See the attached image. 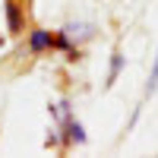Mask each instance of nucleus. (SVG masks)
<instances>
[{
	"label": "nucleus",
	"instance_id": "nucleus-4",
	"mask_svg": "<svg viewBox=\"0 0 158 158\" xmlns=\"http://www.w3.org/2000/svg\"><path fill=\"white\" fill-rule=\"evenodd\" d=\"M54 51H60L67 60H79V44H76V41H73V38L63 32V29H60V32H54Z\"/></svg>",
	"mask_w": 158,
	"mask_h": 158
},
{
	"label": "nucleus",
	"instance_id": "nucleus-7",
	"mask_svg": "<svg viewBox=\"0 0 158 158\" xmlns=\"http://www.w3.org/2000/svg\"><path fill=\"white\" fill-rule=\"evenodd\" d=\"M158 92V54H155V67L149 73V82H146V95H155Z\"/></svg>",
	"mask_w": 158,
	"mask_h": 158
},
{
	"label": "nucleus",
	"instance_id": "nucleus-3",
	"mask_svg": "<svg viewBox=\"0 0 158 158\" xmlns=\"http://www.w3.org/2000/svg\"><path fill=\"white\" fill-rule=\"evenodd\" d=\"M51 51H54V32L32 29V35H29V54L41 57V54H51Z\"/></svg>",
	"mask_w": 158,
	"mask_h": 158
},
{
	"label": "nucleus",
	"instance_id": "nucleus-1",
	"mask_svg": "<svg viewBox=\"0 0 158 158\" xmlns=\"http://www.w3.org/2000/svg\"><path fill=\"white\" fill-rule=\"evenodd\" d=\"M57 130H60V139H63V152H67L70 146H85V142H89L85 127L79 123L73 114H67V117H63V120L57 123Z\"/></svg>",
	"mask_w": 158,
	"mask_h": 158
},
{
	"label": "nucleus",
	"instance_id": "nucleus-5",
	"mask_svg": "<svg viewBox=\"0 0 158 158\" xmlns=\"http://www.w3.org/2000/svg\"><path fill=\"white\" fill-rule=\"evenodd\" d=\"M123 67H127V57L120 54V51H114V54H111V63H108V79H104V89H111L117 79H120Z\"/></svg>",
	"mask_w": 158,
	"mask_h": 158
},
{
	"label": "nucleus",
	"instance_id": "nucleus-6",
	"mask_svg": "<svg viewBox=\"0 0 158 158\" xmlns=\"http://www.w3.org/2000/svg\"><path fill=\"white\" fill-rule=\"evenodd\" d=\"M63 32H67L73 41H89V38L95 35V25H89V22H70V25H63Z\"/></svg>",
	"mask_w": 158,
	"mask_h": 158
},
{
	"label": "nucleus",
	"instance_id": "nucleus-2",
	"mask_svg": "<svg viewBox=\"0 0 158 158\" xmlns=\"http://www.w3.org/2000/svg\"><path fill=\"white\" fill-rule=\"evenodd\" d=\"M3 16H6V32L22 35L25 32V10L19 0H3Z\"/></svg>",
	"mask_w": 158,
	"mask_h": 158
}]
</instances>
